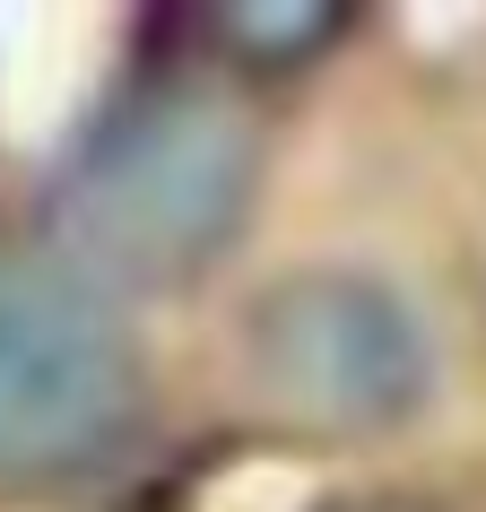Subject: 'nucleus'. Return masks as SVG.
<instances>
[{
    "label": "nucleus",
    "mask_w": 486,
    "mask_h": 512,
    "mask_svg": "<svg viewBox=\"0 0 486 512\" xmlns=\"http://www.w3.org/2000/svg\"><path fill=\"white\" fill-rule=\"evenodd\" d=\"M139 356L96 278L70 261H0V495L96 478L139 426Z\"/></svg>",
    "instance_id": "nucleus-2"
},
{
    "label": "nucleus",
    "mask_w": 486,
    "mask_h": 512,
    "mask_svg": "<svg viewBox=\"0 0 486 512\" xmlns=\"http://www.w3.org/2000/svg\"><path fill=\"white\" fill-rule=\"evenodd\" d=\"M339 512H434V504H408V495H365V504H339Z\"/></svg>",
    "instance_id": "nucleus-5"
},
{
    "label": "nucleus",
    "mask_w": 486,
    "mask_h": 512,
    "mask_svg": "<svg viewBox=\"0 0 486 512\" xmlns=\"http://www.w3.org/2000/svg\"><path fill=\"white\" fill-rule=\"evenodd\" d=\"M252 374L296 426L382 434L426 400V322L400 287L356 270H304L252 304Z\"/></svg>",
    "instance_id": "nucleus-3"
},
{
    "label": "nucleus",
    "mask_w": 486,
    "mask_h": 512,
    "mask_svg": "<svg viewBox=\"0 0 486 512\" xmlns=\"http://www.w3.org/2000/svg\"><path fill=\"white\" fill-rule=\"evenodd\" d=\"M261 183L252 113L209 79H148L79 139L61 174V235L79 278L183 287L243 235Z\"/></svg>",
    "instance_id": "nucleus-1"
},
{
    "label": "nucleus",
    "mask_w": 486,
    "mask_h": 512,
    "mask_svg": "<svg viewBox=\"0 0 486 512\" xmlns=\"http://www.w3.org/2000/svg\"><path fill=\"white\" fill-rule=\"evenodd\" d=\"M339 27V18H322V9H296V18H226V35H252V44H278V53H296V44H322V35Z\"/></svg>",
    "instance_id": "nucleus-4"
}]
</instances>
